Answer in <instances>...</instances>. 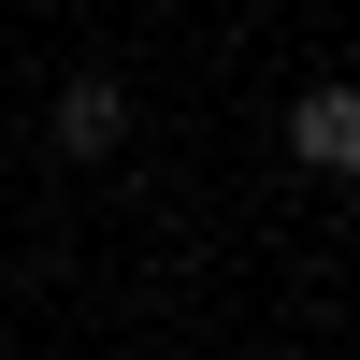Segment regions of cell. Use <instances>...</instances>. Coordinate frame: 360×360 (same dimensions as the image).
I'll use <instances>...</instances> for the list:
<instances>
[{"label": "cell", "mask_w": 360, "mask_h": 360, "mask_svg": "<svg viewBox=\"0 0 360 360\" xmlns=\"http://www.w3.org/2000/svg\"><path fill=\"white\" fill-rule=\"evenodd\" d=\"M288 173H360V86H303L288 101Z\"/></svg>", "instance_id": "1"}, {"label": "cell", "mask_w": 360, "mask_h": 360, "mask_svg": "<svg viewBox=\"0 0 360 360\" xmlns=\"http://www.w3.org/2000/svg\"><path fill=\"white\" fill-rule=\"evenodd\" d=\"M44 130H58V159H115V144H130V86H115V72H72Z\"/></svg>", "instance_id": "2"}, {"label": "cell", "mask_w": 360, "mask_h": 360, "mask_svg": "<svg viewBox=\"0 0 360 360\" xmlns=\"http://www.w3.org/2000/svg\"><path fill=\"white\" fill-rule=\"evenodd\" d=\"M115 360H159V346H115Z\"/></svg>", "instance_id": "3"}]
</instances>
